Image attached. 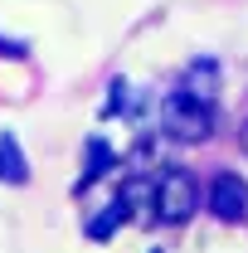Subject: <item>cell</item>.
Wrapping results in <instances>:
<instances>
[{"label": "cell", "instance_id": "1", "mask_svg": "<svg viewBox=\"0 0 248 253\" xmlns=\"http://www.w3.org/2000/svg\"><path fill=\"white\" fill-rule=\"evenodd\" d=\"M161 126L175 141H205L214 131V107L209 102H195L185 88H175V93L161 102Z\"/></svg>", "mask_w": 248, "mask_h": 253}, {"label": "cell", "instance_id": "2", "mask_svg": "<svg viewBox=\"0 0 248 253\" xmlns=\"http://www.w3.org/2000/svg\"><path fill=\"white\" fill-rule=\"evenodd\" d=\"M151 210L161 224H185L195 210H200V185H195V175L180 170V166H170L161 180H156V195H151Z\"/></svg>", "mask_w": 248, "mask_h": 253}, {"label": "cell", "instance_id": "3", "mask_svg": "<svg viewBox=\"0 0 248 253\" xmlns=\"http://www.w3.org/2000/svg\"><path fill=\"white\" fill-rule=\"evenodd\" d=\"M209 214L219 224H239L248 214V180L234 175V170H219L209 180Z\"/></svg>", "mask_w": 248, "mask_h": 253}, {"label": "cell", "instance_id": "4", "mask_svg": "<svg viewBox=\"0 0 248 253\" xmlns=\"http://www.w3.org/2000/svg\"><path fill=\"white\" fill-rule=\"evenodd\" d=\"M195 102H209L214 107V93H219V63L214 59H200V63H190V73H185V83H180Z\"/></svg>", "mask_w": 248, "mask_h": 253}, {"label": "cell", "instance_id": "5", "mask_svg": "<svg viewBox=\"0 0 248 253\" xmlns=\"http://www.w3.org/2000/svg\"><path fill=\"white\" fill-rule=\"evenodd\" d=\"M0 180H5V185H25V180H30V161H25L20 141H15L10 131H0Z\"/></svg>", "mask_w": 248, "mask_h": 253}, {"label": "cell", "instance_id": "6", "mask_svg": "<svg viewBox=\"0 0 248 253\" xmlns=\"http://www.w3.org/2000/svg\"><path fill=\"white\" fill-rule=\"evenodd\" d=\"M122 219H126L122 200H112V205H107L102 214H93V219L83 224V234H88V239H112V234H117V224H122Z\"/></svg>", "mask_w": 248, "mask_h": 253}, {"label": "cell", "instance_id": "7", "mask_svg": "<svg viewBox=\"0 0 248 253\" xmlns=\"http://www.w3.org/2000/svg\"><path fill=\"white\" fill-rule=\"evenodd\" d=\"M107 166H112V146L93 136V141H88V156H83V185H93V180L107 170Z\"/></svg>", "mask_w": 248, "mask_h": 253}, {"label": "cell", "instance_id": "8", "mask_svg": "<svg viewBox=\"0 0 248 253\" xmlns=\"http://www.w3.org/2000/svg\"><path fill=\"white\" fill-rule=\"evenodd\" d=\"M0 59H30V44H20V39H5V34H0Z\"/></svg>", "mask_w": 248, "mask_h": 253}, {"label": "cell", "instance_id": "9", "mask_svg": "<svg viewBox=\"0 0 248 253\" xmlns=\"http://www.w3.org/2000/svg\"><path fill=\"white\" fill-rule=\"evenodd\" d=\"M244 151H248V122H244Z\"/></svg>", "mask_w": 248, "mask_h": 253}, {"label": "cell", "instance_id": "10", "mask_svg": "<svg viewBox=\"0 0 248 253\" xmlns=\"http://www.w3.org/2000/svg\"><path fill=\"white\" fill-rule=\"evenodd\" d=\"M151 253H161V249H151Z\"/></svg>", "mask_w": 248, "mask_h": 253}]
</instances>
